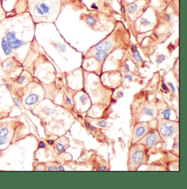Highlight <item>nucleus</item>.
<instances>
[{
	"mask_svg": "<svg viewBox=\"0 0 187 189\" xmlns=\"http://www.w3.org/2000/svg\"><path fill=\"white\" fill-rule=\"evenodd\" d=\"M162 89H164L165 91H169L168 87H167V85L165 83H163L162 84Z\"/></svg>",
	"mask_w": 187,
	"mask_h": 189,
	"instance_id": "31",
	"label": "nucleus"
},
{
	"mask_svg": "<svg viewBox=\"0 0 187 189\" xmlns=\"http://www.w3.org/2000/svg\"><path fill=\"white\" fill-rule=\"evenodd\" d=\"M97 125L101 128H105L107 126V122L105 120L101 121L97 123Z\"/></svg>",
	"mask_w": 187,
	"mask_h": 189,
	"instance_id": "20",
	"label": "nucleus"
},
{
	"mask_svg": "<svg viewBox=\"0 0 187 189\" xmlns=\"http://www.w3.org/2000/svg\"><path fill=\"white\" fill-rule=\"evenodd\" d=\"M171 110L170 109H166L161 113V116H162V119L165 120H170L171 118Z\"/></svg>",
	"mask_w": 187,
	"mask_h": 189,
	"instance_id": "13",
	"label": "nucleus"
},
{
	"mask_svg": "<svg viewBox=\"0 0 187 189\" xmlns=\"http://www.w3.org/2000/svg\"><path fill=\"white\" fill-rule=\"evenodd\" d=\"M48 143L49 144V145H53V144H54V141H48Z\"/></svg>",
	"mask_w": 187,
	"mask_h": 189,
	"instance_id": "40",
	"label": "nucleus"
},
{
	"mask_svg": "<svg viewBox=\"0 0 187 189\" xmlns=\"http://www.w3.org/2000/svg\"><path fill=\"white\" fill-rule=\"evenodd\" d=\"M143 113L144 115L149 116L150 117H154V110L152 108L148 107V106H145L143 109Z\"/></svg>",
	"mask_w": 187,
	"mask_h": 189,
	"instance_id": "12",
	"label": "nucleus"
},
{
	"mask_svg": "<svg viewBox=\"0 0 187 189\" xmlns=\"http://www.w3.org/2000/svg\"><path fill=\"white\" fill-rule=\"evenodd\" d=\"M28 12L35 24L55 22L61 12V0H26Z\"/></svg>",
	"mask_w": 187,
	"mask_h": 189,
	"instance_id": "1",
	"label": "nucleus"
},
{
	"mask_svg": "<svg viewBox=\"0 0 187 189\" xmlns=\"http://www.w3.org/2000/svg\"><path fill=\"white\" fill-rule=\"evenodd\" d=\"M138 6L135 3H133L132 4L130 5L129 7H128V11L129 13H132L134 12H135L137 9Z\"/></svg>",
	"mask_w": 187,
	"mask_h": 189,
	"instance_id": "15",
	"label": "nucleus"
},
{
	"mask_svg": "<svg viewBox=\"0 0 187 189\" xmlns=\"http://www.w3.org/2000/svg\"><path fill=\"white\" fill-rule=\"evenodd\" d=\"M6 68L7 69H11L14 66V63L13 61L12 60H9L8 61H7L6 63Z\"/></svg>",
	"mask_w": 187,
	"mask_h": 189,
	"instance_id": "23",
	"label": "nucleus"
},
{
	"mask_svg": "<svg viewBox=\"0 0 187 189\" xmlns=\"http://www.w3.org/2000/svg\"><path fill=\"white\" fill-rule=\"evenodd\" d=\"M56 47L58 49L61 51V52H64L66 50V47L63 44L61 43H58L56 44Z\"/></svg>",
	"mask_w": 187,
	"mask_h": 189,
	"instance_id": "17",
	"label": "nucleus"
},
{
	"mask_svg": "<svg viewBox=\"0 0 187 189\" xmlns=\"http://www.w3.org/2000/svg\"><path fill=\"white\" fill-rule=\"evenodd\" d=\"M6 38L12 49L18 48L25 44L23 41L18 39L15 36V32L13 31H8L6 34Z\"/></svg>",
	"mask_w": 187,
	"mask_h": 189,
	"instance_id": "6",
	"label": "nucleus"
},
{
	"mask_svg": "<svg viewBox=\"0 0 187 189\" xmlns=\"http://www.w3.org/2000/svg\"><path fill=\"white\" fill-rule=\"evenodd\" d=\"M124 93L123 92H119L118 93V97L119 98H121L124 97Z\"/></svg>",
	"mask_w": 187,
	"mask_h": 189,
	"instance_id": "33",
	"label": "nucleus"
},
{
	"mask_svg": "<svg viewBox=\"0 0 187 189\" xmlns=\"http://www.w3.org/2000/svg\"><path fill=\"white\" fill-rule=\"evenodd\" d=\"M92 8H95V9H98V8L97 7V6L95 5V3H93V5H92Z\"/></svg>",
	"mask_w": 187,
	"mask_h": 189,
	"instance_id": "41",
	"label": "nucleus"
},
{
	"mask_svg": "<svg viewBox=\"0 0 187 189\" xmlns=\"http://www.w3.org/2000/svg\"><path fill=\"white\" fill-rule=\"evenodd\" d=\"M162 141L158 129H151L147 134L137 143L144 145L147 149L153 148Z\"/></svg>",
	"mask_w": 187,
	"mask_h": 189,
	"instance_id": "4",
	"label": "nucleus"
},
{
	"mask_svg": "<svg viewBox=\"0 0 187 189\" xmlns=\"http://www.w3.org/2000/svg\"><path fill=\"white\" fill-rule=\"evenodd\" d=\"M179 148V140H176L175 141V143L173 145V149H178Z\"/></svg>",
	"mask_w": 187,
	"mask_h": 189,
	"instance_id": "26",
	"label": "nucleus"
},
{
	"mask_svg": "<svg viewBox=\"0 0 187 189\" xmlns=\"http://www.w3.org/2000/svg\"><path fill=\"white\" fill-rule=\"evenodd\" d=\"M6 86L7 87V88H8V89L9 90H11V87L10 85H9L8 83H6Z\"/></svg>",
	"mask_w": 187,
	"mask_h": 189,
	"instance_id": "43",
	"label": "nucleus"
},
{
	"mask_svg": "<svg viewBox=\"0 0 187 189\" xmlns=\"http://www.w3.org/2000/svg\"><path fill=\"white\" fill-rule=\"evenodd\" d=\"M38 99L39 98L38 95L32 94L29 95V96H28L26 98L25 101L26 105L30 106L36 103L38 101Z\"/></svg>",
	"mask_w": 187,
	"mask_h": 189,
	"instance_id": "9",
	"label": "nucleus"
},
{
	"mask_svg": "<svg viewBox=\"0 0 187 189\" xmlns=\"http://www.w3.org/2000/svg\"><path fill=\"white\" fill-rule=\"evenodd\" d=\"M133 56L135 60H137L138 62H142L143 61V59L142 58L141 56L140 55V53H139L138 51H136L135 52H133Z\"/></svg>",
	"mask_w": 187,
	"mask_h": 189,
	"instance_id": "16",
	"label": "nucleus"
},
{
	"mask_svg": "<svg viewBox=\"0 0 187 189\" xmlns=\"http://www.w3.org/2000/svg\"><path fill=\"white\" fill-rule=\"evenodd\" d=\"M131 51H132V52H135L136 51H137V47H136L135 46H132V47H131Z\"/></svg>",
	"mask_w": 187,
	"mask_h": 189,
	"instance_id": "38",
	"label": "nucleus"
},
{
	"mask_svg": "<svg viewBox=\"0 0 187 189\" xmlns=\"http://www.w3.org/2000/svg\"><path fill=\"white\" fill-rule=\"evenodd\" d=\"M85 124H86V126L89 128V129H91V130H93V131H96V129H95V128L93 127V126H92V125H91L90 124V123H88V122H87V121H85Z\"/></svg>",
	"mask_w": 187,
	"mask_h": 189,
	"instance_id": "25",
	"label": "nucleus"
},
{
	"mask_svg": "<svg viewBox=\"0 0 187 189\" xmlns=\"http://www.w3.org/2000/svg\"><path fill=\"white\" fill-rule=\"evenodd\" d=\"M2 7L5 12L15 11V9L17 7L21 0H0Z\"/></svg>",
	"mask_w": 187,
	"mask_h": 189,
	"instance_id": "7",
	"label": "nucleus"
},
{
	"mask_svg": "<svg viewBox=\"0 0 187 189\" xmlns=\"http://www.w3.org/2000/svg\"><path fill=\"white\" fill-rule=\"evenodd\" d=\"M124 68L125 69V71L127 72L130 71V67H129V65L127 64H126L124 65Z\"/></svg>",
	"mask_w": 187,
	"mask_h": 189,
	"instance_id": "29",
	"label": "nucleus"
},
{
	"mask_svg": "<svg viewBox=\"0 0 187 189\" xmlns=\"http://www.w3.org/2000/svg\"><path fill=\"white\" fill-rule=\"evenodd\" d=\"M85 22L91 29L94 30V28L96 25V21H95V18L92 17L91 16H88L85 18Z\"/></svg>",
	"mask_w": 187,
	"mask_h": 189,
	"instance_id": "11",
	"label": "nucleus"
},
{
	"mask_svg": "<svg viewBox=\"0 0 187 189\" xmlns=\"http://www.w3.org/2000/svg\"><path fill=\"white\" fill-rule=\"evenodd\" d=\"M108 53L104 51H99L95 52L94 57L100 62H103L108 55Z\"/></svg>",
	"mask_w": 187,
	"mask_h": 189,
	"instance_id": "10",
	"label": "nucleus"
},
{
	"mask_svg": "<svg viewBox=\"0 0 187 189\" xmlns=\"http://www.w3.org/2000/svg\"><path fill=\"white\" fill-rule=\"evenodd\" d=\"M39 146L40 148H44L46 146V144L43 141H41L40 144H39Z\"/></svg>",
	"mask_w": 187,
	"mask_h": 189,
	"instance_id": "36",
	"label": "nucleus"
},
{
	"mask_svg": "<svg viewBox=\"0 0 187 189\" xmlns=\"http://www.w3.org/2000/svg\"><path fill=\"white\" fill-rule=\"evenodd\" d=\"M106 170H107V168H106V167L105 166L101 167L98 169V171H105Z\"/></svg>",
	"mask_w": 187,
	"mask_h": 189,
	"instance_id": "34",
	"label": "nucleus"
},
{
	"mask_svg": "<svg viewBox=\"0 0 187 189\" xmlns=\"http://www.w3.org/2000/svg\"><path fill=\"white\" fill-rule=\"evenodd\" d=\"M165 19H166V20H167V21H169V20H170L171 19V16H170V15H165Z\"/></svg>",
	"mask_w": 187,
	"mask_h": 189,
	"instance_id": "39",
	"label": "nucleus"
},
{
	"mask_svg": "<svg viewBox=\"0 0 187 189\" xmlns=\"http://www.w3.org/2000/svg\"><path fill=\"white\" fill-rule=\"evenodd\" d=\"M56 149L58 152H62L64 150V146L62 144L58 143L56 145Z\"/></svg>",
	"mask_w": 187,
	"mask_h": 189,
	"instance_id": "21",
	"label": "nucleus"
},
{
	"mask_svg": "<svg viewBox=\"0 0 187 189\" xmlns=\"http://www.w3.org/2000/svg\"><path fill=\"white\" fill-rule=\"evenodd\" d=\"M14 100H15V103L16 104V105H17L18 107H19V108H21V105H20V103L19 102V101L16 98H15Z\"/></svg>",
	"mask_w": 187,
	"mask_h": 189,
	"instance_id": "32",
	"label": "nucleus"
},
{
	"mask_svg": "<svg viewBox=\"0 0 187 189\" xmlns=\"http://www.w3.org/2000/svg\"><path fill=\"white\" fill-rule=\"evenodd\" d=\"M128 153L127 167L129 171H136L142 165L147 163L148 156L144 145L140 144H131Z\"/></svg>",
	"mask_w": 187,
	"mask_h": 189,
	"instance_id": "2",
	"label": "nucleus"
},
{
	"mask_svg": "<svg viewBox=\"0 0 187 189\" xmlns=\"http://www.w3.org/2000/svg\"><path fill=\"white\" fill-rule=\"evenodd\" d=\"M125 76L126 78L128 79L129 80V81H133V79L132 76L131 75H130L129 74H126Z\"/></svg>",
	"mask_w": 187,
	"mask_h": 189,
	"instance_id": "28",
	"label": "nucleus"
},
{
	"mask_svg": "<svg viewBox=\"0 0 187 189\" xmlns=\"http://www.w3.org/2000/svg\"><path fill=\"white\" fill-rule=\"evenodd\" d=\"M6 139L5 138H0V145H2L3 144L6 143Z\"/></svg>",
	"mask_w": 187,
	"mask_h": 189,
	"instance_id": "30",
	"label": "nucleus"
},
{
	"mask_svg": "<svg viewBox=\"0 0 187 189\" xmlns=\"http://www.w3.org/2000/svg\"><path fill=\"white\" fill-rule=\"evenodd\" d=\"M168 84H169V85L170 86V88L172 89V91L173 93H175V92H176V89H175V86L173 85V84L172 82H168Z\"/></svg>",
	"mask_w": 187,
	"mask_h": 189,
	"instance_id": "27",
	"label": "nucleus"
},
{
	"mask_svg": "<svg viewBox=\"0 0 187 189\" xmlns=\"http://www.w3.org/2000/svg\"><path fill=\"white\" fill-rule=\"evenodd\" d=\"M2 49H3V52L5 53V54L6 55H9L11 54L12 52V48L11 46L9 45L8 41L6 40V38H3L2 40Z\"/></svg>",
	"mask_w": 187,
	"mask_h": 189,
	"instance_id": "8",
	"label": "nucleus"
},
{
	"mask_svg": "<svg viewBox=\"0 0 187 189\" xmlns=\"http://www.w3.org/2000/svg\"><path fill=\"white\" fill-rule=\"evenodd\" d=\"M166 59V55H160L156 58V61L158 64H161Z\"/></svg>",
	"mask_w": 187,
	"mask_h": 189,
	"instance_id": "18",
	"label": "nucleus"
},
{
	"mask_svg": "<svg viewBox=\"0 0 187 189\" xmlns=\"http://www.w3.org/2000/svg\"><path fill=\"white\" fill-rule=\"evenodd\" d=\"M152 129L149 122H141L136 124L133 130L131 144L137 143Z\"/></svg>",
	"mask_w": 187,
	"mask_h": 189,
	"instance_id": "5",
	"label": "nucleus"
},
{
	"mask_svg": "<svg viewBox=\"0 0 187 189\" xmlns=\"http://www.w3.org/2000/svg\"><path fill=\"white\" fill-rule=\"evenodd\" d=\"M48 171H57L58 169L55 167L50 166L48 167Z\"/></svg>",
	"mask_w": 187,
	"mask_h": 189,
	"instance_id": "37",
	"label": "nucleus"
},
{
	"mask_svg": "<svg viewBox=\"0 0 187 189\" xmlns=\"http://www.w3.org/2000/svg\"><path fill=\"white\" fill-rule=\"evenodd\" d=\"M140 23H141L142 25H144V26H147V25L150 24V22L149 21L147 20V19H145L144 18H142L141 20H140Z\"/></svg>",
	"mask_w": 187,
	"mask_h": 189,
	"instance_id": "22",
	"label": "nucleus"
},
{
	"mask_svg": "<svg viewBox=\"0 0 187 189\" xmlns=\"http://www.w3.org/2000/svg\"><path fill=\"white\" fill-rule=\"evenodd\" d=\"M80 100L82 104L84 105L86 103L87 101V97L85 95H82L81 96L80 98Z\"/></svg>",
	"mask_w": 187,
	"mask_h": 189,
	"instance_id": "24",
	"label": "nucleus"
},
{
	"mask_svg": "<svg viewBox=\"0 0 187 189\" xmlns=\"http://www.w3.org/2000/svg\"><path fill=\"white\" fill-rule=\"evenodd\" d=\"M59 169L60 170V171H65V169L64 168V167L63 166H60L59 167Z\"/></svg>",
	"mask_w": 187,
	"mask_h": 189,
	"instance_id": "42",
	"label": "nucleus"
},
{
	"mask_svg": "<svg viewBox=\"0 0 187 189\" xmlns=\"http://www.w3.org/2000/svg\"><path fill=\"white\" fill-rule=\"evenodd\" d=\"M66 103H67L68 104L70 105H72V101H71L69 97H66Z\"/></svg>",
	"mask_w": 187,
	"mask_h": 189,
	"instance_id": "35",
	"label": "nucleus"
},
{
	"mask_svg": "<svg viewBox=\"0 0 187 189\" xmlns=\"http://www.w3.org/2000/svg\"><path fill=\"white\" fill-rule=\"evenodd\" d=\"M25 80H26L25 76H24V75H21L18 78L16 82L18 85H22V84H23L25 81Z\"/></svg>",
	"mask_w": 187,
	"mask_h": 189,
	"instance_id": "19",
	"label": "nucleus"
},
{
	"mask_svg": "<svg viewBox=\"0 0 187 189\" xmlns=\"http://www.w3.org/2000/svg\"><path fill=\"white\" fill-rule=\"evenodd\" d=\"M9 134V130L7 127H0V138H6Z\"/></svg>",
	"mask_w": 187,
	"mask_h": 189,
	"instance_id": "14",
	"label": "nucleus"
},
{
	"mask_svg": "<svg viewBox=\"0 0 187 189\" xmlns=\"http://www.w3.org/2000/svg\"><path fill=\"white\" fill-rule=\"evenodd\" d=\"M158 131L162 141H166L179 133V122L170 120L161 119L159 121Z\"/></svg>",
	"mask_w": 187,
	"mask_h": 189,
	"instance_id": "3",
	"label": "nucleus"
}]
</instances>
